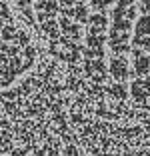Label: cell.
Listing matches in <instances>:
<instances>
[{
  "label": "cell",
  "instance_id": "6da1fadb",
  "mask_svg": "<svg viewBox=\"0 0 150 156\" xmlns=\"http://www.w3.org/2000/svg\"><path fill=\"white\" fill-rule=\"evenodd\" d=\"M136 0H118L112 10V26L108 34V46L112 54H126L130 52V30L132 20L136 16Z\"/></svg>",
  "mask_w": 150,
  "mask_h": 156
},
{
  "label": "cell",
  "instance_id": "7a4b0ae2",
  "mask_svg": "<svg viewBox=\"0 0 150 156\" xmlns=\"http://www.w3.org/2000/svg\"><path fill=\"white\" fill-rule=\"evenodd\" d=\"M130 50H150V14L140 16L134 26V36L130 42Z\"/></svg>",
  "mask_w": 150,
  "mask_h": 156
},
{
  "label": "cell",
  "instance_id": "3957f363",
  "mask_svg": "<svg viewBox=\"0 0 150 156\" xmlns=\"http://www.w3.org/2000/svg\"><path fill=\"white\" fill-rule=\"evenodd\" d=\"M108 72H110V78H112L114 84H126L128 76H130V70H128V60L126 56L122 54H112L110 58V66H108Z\"/></svg>",
  "mask_w": 150,
  "mask_h": 156
},
{
  "label": "cell",
  "instance_id": "277c9868",
  "mask_svg": "<svg viewBox=\"0 0 150 156\" xmlns=\"http://www.w3.org/2000/svg\"><path fill=\"white\" fill-rule=\"evenodd\" d=\"M150 98V76L134 78L132 82V100L136 106H146Z\"/></svg>",
  "mask_w": 150,
  "mask_h": 156
},
{
  "label": "cell",
  "instance_id": "5b68a950",
  "mask_svg": "<svg viewBox=\"0 0 150 156\" xmlns=\"http://www.w3.org/2000/svg\"><path fill=\"white\" fill-rule=\"evenodd\" d=\"M132 78L150 76V56L142 50H132Z\"/></svg>",
  "mask_w": 150,
  "mask_h": 156
},
{
  "label": "cell",
  "instance_id": "8992f818",
  "mask_svg": "<svg viewBox=\"0 0 150 156\" xmlns=\"http://www.w3.org/2000/svg\"><path fill=\"white\" fill-rule=\"evenodd\" d=\"M140 10H142V16H148L150 14V0H140Z\"/></svg>",
  "mask_w": 150,
  "mask_h": 156
},
{
  "label": "cell",
  "instance_id": "52a82bcc",
  "mask_svg": "<svg viewBox=\"0 0 150 156\" xmlns=\"http://www.w3.org/2000/svg\"><path fill=\"white\" fill-rule=\"evenodd\" d=\"M14 2H16V4H18V6H20V8H22V10H24V12H26V14H28V16H30V8H28V4H30L32 0H14Z\"/></svg>",
  "mask_w": 150,
  "mask_h": 156
},
{
  "label": "cell",
  "instance_id": "ba28073f",
  "mask_svg": "<svg viewBox=\"0 0 150 156\" xmlns=\"http://www.w3.org/2000/svg\"><path fill=\"white\" fill-rule=\"evenodd\" d=\"M90 4H92V8H94V10H98V12H102V14H104V8H102L104 0H90Z\"/></svg>",
  "mask_w": 150,
  "mask_h": 156
}]
</instances>
